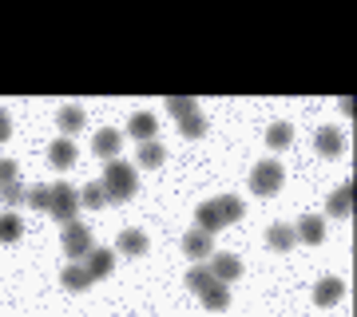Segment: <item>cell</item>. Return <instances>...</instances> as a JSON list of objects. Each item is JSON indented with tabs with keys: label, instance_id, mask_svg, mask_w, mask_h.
I'll return each mask as SVG.
<instances>
[{
	"label": "cell",
	"instance_id": "cell-1",
	"mask_svg": "<svg viewBox=\"0 0 357 317\" xmlns=\"http://www.w3.org/2000/svg\"><path fill=\"white\" fill-rule=\"evenodd\" d=\"M103 190H107V203H131L135 190H139V183H135V167L123 163V159H112L107 171H103Z\"/></svg>",
	"mask_w": 357,
	"mask_h": 317
},
{
	"label": "cell",
	"instance_id": "cell-2",
	"mask_svg": "<svg viewBox=\"0 0 357 317\" xmlns=\"http://www.w3.org/2000/svg\"><path fill=\"white\" fill-rule=\"evenodd\" d=\"M282 178H286V171H282L278 159H262V163L250 171V190L270 199V194H278V190H282Z\"/></svg>",
	"mask_w": 357,
	"mask_h": 317
},
{
	"label": "cell",
	"instance_id": "cell-3",
	"mask_svg": "<svg viewBox=\"0 0 357 317\" xmlns=\"http://www.w3.org/2000/svg\"><path fill=\"white\" fill-rule=\"evenodd\" d=\"M76 210H79V190L76 187H68V183L52 187V206H48L52 218H60L68 226V222H76Z\"/></svg>",
	"mask_w": 357,
	"mask_h": 317
},
{
	"label": "cell",
	"instance_id": "cell-4",
	"mask_svg": "<svg viewBox=\"0 0 357 317\" xmlns=\"http://www.w3.org/2000/svg\"><path fill=\"white\" fill-rule=\"evenodd\" d=\"M91 250H96L91 246V230L84 222H68L64 226V254L68 258H88Z\"/></svg>",
	"mask_w": 357,
	"mask_h": 317
},
{
	"label": "cell",
	"instance_id": "cell-5",
	"mask_svg": "<svg viewBox=\"0 0 357 317\" xmlns=\"http://www.w3.org/2000/svg\"><path fill=\"white\" fill-rule=\"evenodd\" d=\"M183 250H187V258L191 262H203V258H211L215 254V234H206V230H187L183 234Z\"/></svg>",
	"mask_w": 357,
	"mask_h": 317
},
{
	"label": "cell",
	"instance_id": "cell-6",
	"mask_svg": "<svg viewBox=\"0 0 357 317\" xmlns=\"http://www.w3.org/2000/svg\"><path fill=\"white\" fill-rule=\"evenodd\" d=\"M211 274H215V281L230 286V281L243 274V262H238L234 254H211Z\"/></svg>",
	"mask_w": 357,
	"mask_h": 317
},
{
	"label": "cell",
	"instance_id": "cell-7",
	"mask_svg": "<svg viewBox=\"0 0 357 317\" xmlns=\"http://www.w3.org/2000/svg\"><path fill=\"white\" fill-rule=\"evenodd\" d=\"M84 270H88V278H91V281L107 278V274L115 270V250H100V246H96V250L88 254V262H84Z\"/></svg>",
	"mask_w": 357,
	"mask_h": 317
},
{
	"label": "cell",
	"instance_id": "cell-8",
	"mask_svg": "<svg viewBox=\"0 0 357 317\" xmlns=\"http://www.w3.org/2000/svg\"><path fill=\"white\" fill-rule=\"evenodd\" d=\"M342 297H345V281H342V278H321L318 286H314V302H318L321 309L337 305Z\"/></svg>",
	"mask_w": 357,
	"mask_h": 317
},
{
	"label": "cell",
	"instance_id": "cell-9",
	"mask_svg": "<svg viewBox=\"0 0 357 317\" xmlns=\"http://www.w3.org/2000/svg\"><path fill=\"white\" fill-rule=\"evenodd\" d=\"M294 242H298V234H294V226H286V222H274V226L266 230V246L274 254H290Z\"/></svg>",
	"mask_w": 357,
	"mask_h": 317
},
{
	"label": "cell",
	"instance_id": "cell-10",
	"mask_svg": "<svg viewBox=\"0 0 357 317\" xmlns=\"http://www.w3.org/2000/svg\"><path fill=\"white\" fill-rule=\"evenodd\" d=\"M314 147H318V155H326V159H337L342 147H345V139H342L337 127H321L318 135H314Z\"/></svg>",
	"mask_w": 357,
	"mask_h": 317
},
{
	"label": "cell",
	"instance_id": "cell-11",
	"mask_svg": "<svg viewBox=\"0 0 357 317\" xmlns=\"http://www.w3.org/2000/svg\"><path fill=\"white\" fill-rule=\"evenodd\" d=\"M91 147H96V155H100V159H107V163H112L115 155H119V147H123V135H119V131H112V127H103V131H96V143H91Z\"/></svg>",
	"mask_w": 357,
	"mask_h": 317
},
{
	"label": "cell",
	"instance_id": "cell-12",
	"mask_svg": "<svg viewBox=\"0 0 357 317\" xmlns=\"http://www.w3.org/2000/svg\"><path fill=\"white\" fill-rule=\"evenodd\" d=\"M48 163L56 167V171L76 167V143H72V139H56V143L48 147Z\"/></svg>",
	"mask_w": 357,
	"mask_h": 317
},
{
	"label": "cell",
	"instance_id": "cell-13",
	"mask_svg": "<svg viewBox=\"0 0 357 317\" xmlns=\"http://www.w3.org/2000/svg\"><path fill=\"white\" fill-rule=\"evenodd\" d=\"M115 250L128 254V258H139V254H147V234L143 230H123L119 242H115Z\"/></svg>",
	"mask_w": 357,
	"mask_h": 317
},
{
	"label": "cell",
	"instance_id": "cell-14",
	"mask_svg": "<svg viewBox=\"0 0 357 317\" xmlns=\"http://www.w3.org/2000/svg\"><path fill=\"white\" fill-rule=\"evenodd\" d=\"M294 234H298V242H310V246H318V242L326 238V222H321L318 215H306L302 222H298V230H294Z\"/></svg>",
	"mask_w": 357,
	"mask_h": 317
},
{
	"label": "cell",
	"instance_id": "cell-15",
	"mask_svg": "<svg viewBox=\"0 0 357 317\" xmlns=\"http://www.w3.org/2000/svg\"><path fill=\"white\" fill-rule=\"evenodd\" d=\"M195 222H199V230H206V234H215V230L227 226V222H222V210H218V203H203L199 210H195Z\"/></svg>",
	"mask_w": 357,
	"mask_h": 317
},
{
	"label": "cell",
	"instance_id": "cell-16",
	"mask_svg": "<svg viewBox=\"0 0 357 317\" xmlns=\"http://www.w3.org/2000/svg\"><path fill=\"white\" fill-rule=\"evenodd\" d=\"M330 215H333V218L354 215V183H345V187H337V190L330 194Z\"/></svg>",
	"mask_w": 357,
	"mask_h": 317
},
{
	"label": "cell",
	"instance_id": "cell-17",
	"mask_svg": "<svg viewBox=\"0 0 357 317\" xmlns=\"http://www.w3.org/2000/svg\"><path fill=\"white\" fill-rule=\"evenodd\" d=\"M155 115H147V111H139V115H131V123H128V135H135L139 143H151L155 139Z\"/></svg>",
	"mask_w": 357,
	"mask_h": 317
},
{
	"label": "cell",
	"instance_id": "cell-18",
	"mask_svg": "<svg viewBox=\"0 0 357 317\" xmlns=\"http://www.w3.org/2000/svg\"><path fill=\"white\" fill-rule=\"evenodd\" d=\"M199 297H203V305H206V309H215V314H222V309L230 305V290L222 286V281H215V286H211V290H203Z\"/></svg>",
	"mask_w": 357,
	"mask_h": 317
},
{
	"label": "cell",
	"instance_id": "cell-19",
	"mask_svg": "<svg viewBox=\"0 0 357 317\" xmlns=\"http://www.w3.org/2000/svg\"><path fill=\"white\" fill-rule=\"evenodd\" d=\"M20 234H24V222H20V215H0V242L8 246V242H20Z\"/></svg>",
	"mask_w": 357,
	"mask_h": 317
},
{
	"label": "cell",
	"instance_id": "cell-20",
	"mask_svg": "<svg viewBox=\"0 0 357 317\" xmlns=\"http://www.w3.org/2000/svg\"><path fill=\"white\" fill-rule=\"evenodd\" d=\"M60 281H64V290H72V293H84L91 286V278H88V270L84 266H68Z\"/></svg>",
	"mask_w": 357,
	"mask_h": 317
},
{
	"label": "cell",
	"instance_id": "cell-21",
	"mask_svg": "<svg viewBox=\"0 0 357 317\" xmlns=\"http://www.w3.org/2000/svg\"><path fill=\"white\" fill-rule=\"evenodd\" d=\"M79 206H88V210H100V206H107V190H103V183H91V187L79 190Z\"/></svg>",
	"mask_w": 357,
	"mask_h": 317
},
{
	"label": "cell",
	"instance_id": "cell-22",
	"mask_svg": "<svg viewBox=\"0 0 357 317\" xmlns=\"http://www.w3.org/2000/svg\"><path fill=\"white\" fill-rule=\"evenodd\" d=\"M266 143L274 147V151H286V147L294 143V127H290V123H274V127L266 131Z\"/></svg>",
	"mask_w": 357,
	"mask_h": 317
},
{
	"label": "cell",
	"instance_id": "cell-23",
	"mask_svg": "<svg viewBox=\"0 0 357 317\" xmlns=\"http://www.w3.org/2000/svg\"><path fill=\"white\" fill-rule=\"evenodd\" d=\"M215 203H218V210H222V222H227V226H230V222H238L243 210H246L243 199H234V194H222V199H215Z\"/></svg>",
	"mask_w": 357,
	"mask_h": 317
},
{
	"label": "cell",
	"instance_id": "cell-24",
	"mask_svg": "<svg viewBox=\"0 0 357 317\" xmlns=\"http://www.w3.org/2000/svg\"><path fill=\"white\" fill-rule=\"evenodd\" d=\"M187 286H191V293H203L215 286V274H211V266H191V274H187Z\"/></svg>",
	"mask_w": 357,
	"mask_h": 317
},
{
	"label": "cell",
	"instance_id": "cell-25",
	"mask_svg": "<svg viewBox=\"0 0 357 317\" xmlns=\"http://www.w3.org/2000/svg\"><path fill=\"white\" fill-rule=\"evenodd\" d=\"M84 119H88V115H84V107H76V103L60 107V127H64L68 135H72V131H79V127H84Z\"/></svg>",
	"mask_w": 357,
	"mask_h": 317
},
{
	"label": "cell",
	"instance_id": "cell-26",
	"mask_svg": "<svg viewBox=\"0 0 357 317\" xmlns=\"http://www.w3.org/2000/svg\"><path fill=\"white\" fill-rule=\"evenodd\" d=\"M163 159H167V151H163V143H143V147H139V163L143 167H151V171H155V167H163Z\"/></svg>",
	"mask_w": 357,
	"mask_h": 317
},
{
	"label": "cell",
	"instance_id": "cell-27",
	"mask_svg": "<svg viewBox=\"0 0 357 317\" xmlns=\"http://www.w3.org/2000/svg\"><path fill=\"white\" fill-rule=\"evenodd\" d=\"M178 131H183L187 139H203L206 135V119L195 111V115H187V119H178Z\"/></svg>",
	"mask_w": 357,
	"mask_h": 317
},
{
	"label": "cell",
	"instance_id": "cell-28",
	"mask_svg": "<svg viewBox=\"0 0 357 317\" xmlns=\"http://www.w3.org/2000/svg\"><path fill=\"white\" fill-rule=\"evenodd\" d=\"M28 206H32V210H48L52 206V187L48 183H36V187L28 190Z\"/></svg>",
	"mask_w": 357,
	"mask_h": 317
},
{
	"label": "cell",
	"instance_id": "cell-29",
	"mask_svg": "<svg viewBox=\"0 0 357 317\" xmlns=\"http://www.w3.org/2000/svg\"><path fill=\"white\" fill-rule=\"evenodd\" d=\"M167 111L175 115V119H187V115H195V111H199V103H195V100H187V95H175V100H167Z\"/></svg>",
	"mask_w": 357,
	"mask_h": 317
},
{
	"label": "cell",
	"instance_id": "cell-30",
	"mask_svg": "<svg viewBox=\"0 0 357 317\" xmlns=\"http://www.w3.org/2000/svg\"><path fill=\"white\" fill-rule=\"evenodd\" d=\"M0 203H8V206L28 203V187H20V183H8V187H0Z\"/></svg>",
	"mask_w": 357,
	"mask_h": 317
},
{
	"label": "cell",
	"instance_id": "cell-31",
	"mask_svg": "<svg viewBox=\"0 0 357 317\" xmlns=\"http://www.w3.org/2000/svg\"><path fill=\"white\" fill-rule=\"evenodd\" d=\"M8 183H16V163L13 159H0V187H8Z\"/></svg>",
	"mask_w": 357,
	"mask_h": 317
},
{
	"label": "cell",
	"instance_id": "cell-32",
	"mask_svg": "<svg viewBox=\"0 0 357 317\" xmlns=\"http://www.w3.org/2000/svg\"><path fill=\"white\" fill-rule=\"evenodd\" d=\"M13 135V119H8V111H0V143Z\"/></svg>",
	"mask_w": 357,
	"mask_h": 317
}]
</instances>
